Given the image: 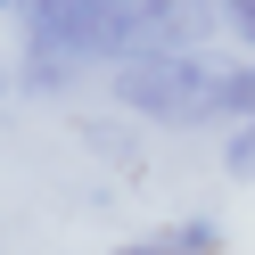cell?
I'll use <instances>...</instances> for the list:
<instances>
[{
  "mask_svg": "<svg viewBox=\"0 0 255 255\" xmlns=\"http://www.w3.org/2000/svg\"><path fill=\"white\" fill-rule=\"evenodd\" d=\"M116 99L148 124H173V132H198V124L255 116V66H214L206 50H156V58H124L116 66Z\"/></svg>",
  "mask_w": 255,
  "mask_h": 255,
  "instance_id": "1",
  "label": "cell"
},
{
  "mask_svg": "<svg viewBox=\"0 0 255 255\" xmlns=\"http://www.w3.org/2000/svg\"><path fill=\"white\" fill-rule=\"evenodd\" d=\"M214 0H107V66L156 50H198L214 33Z\"/></svg>",
  "mask_w": 255,
  "mask_h": 255,
  "instance_id": "2",
  "label": "cell"
},
{
  "mask_svg": "<svg viewBox=\"0 0 255 255\" xmlns=\"http://www.w3.org/2000/svg\"><path fill=\"white\" fill-rule=\"evenodd\" d=\"M222 247V231L206 214H189V222H165V231H148V239H124L116 255H214Z\"/></svg>",
  "mask_w": 255,
  "mask_h": 255,
  "instance_id": "3",
  "label": "cell"
},
{
  "mask_svg": "<svg viewBox=\"0 0 255 255\" xmlns=\"http://www.w3.org/2000/svg\"><path fill=\"white\" fill-rule=\"evenodd\" d=\"M222 165H231V181H255V116L231 124V148H222Z\"/></svg>",
  "mask_w": 255,
  "mask_h": 255,
  "instance_id": "4",
  "label": "cell"
},
{
  "mask_svg": "<svg viewBox=\"0 0 255 255\" xmlns=\"http://www.w3.org/2000/svg\"><path fill=\"white\" fill-rule=\"evenodd\" d=\"M214 17H222V33H239L255 50V0H214Z\"/></svg>",
  "mask_w": 255,
  "mask_h": 255,
  "instance_id": "5",
  "label": "cell"
},
{
  "mask_svg": "<svg viewBox=\"0 0 255 255\" xmlns=\"http://www.w3.org/2000/svg\"><path fill=\"white\" fill-rule=\"evenodd\" d=\"M247 66H255V58H247Z\"/></svg>",
  "mask_w": 255,
  "mask_h": 255,
  "instance_id": "6",
  "label": "cell"
}]
</instances>
